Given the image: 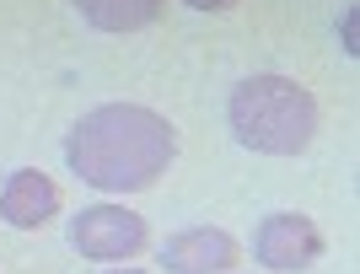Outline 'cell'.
<instances>
[{"label": "cell", "mask_w": 360, "mask_h": 274, "mask_svg": "<svg viewBox=\"0 0 360 274\" xmlns=\"http://www.w3.org/2000/svg\"><path fill=\"white\" fill-rule=\"evenodd\" d=\"M65 162L103 194H140L178 162V129L140 103H103L81 113L65 140Z\"/></svg>", "instance_id": "1"}, {"label": "cell", "mask_w": 360, "mask_h": 274, "mask_svg": "<svg viewBox=\"0 0 360 274\" xmlns=\"http://www.w3.org/2000/svg\"><path fill=\"white\" fill-rule=\"evenodd\" d=\"M231 135L258 156H301L317 135V97L290 76H248L226 103Z\"/></svg>", "instance_id": "2"}, {"label": "cell", "mask_w": 360, "mask_h": 274, "mask_svg": "<svg viewBox=\"0 0 360 274\" xmlns=\"http://www.w3.org/2000/svg\"><path fill=\"white\" fill-rule=\"evenodd\" d=\"M70 247L97 263H124L146 247V221L135 210H124V204H91V210L75 215Z\"/></svg>", "instance_id": "3"}, {"label": "cell", "mask_w": 360, "mask_h": 274, "mask_svg": "<svg viewBox=\"0 0 360 274\" xmlns=\"http://www.w3.org/2000/svg\"><path fill=\"white\" fill-rule=\"evenodd\" d=\"M253 259L264 263V269L301 274V269H312V263L323 259V231L296 210H274V215H264V226H258V237H253Z\"/></svg>", "instance_id": "4"}, {"label": "cell", "mask_w": 360, "mask_h": 274, "mask_svg": "<svg viewBox=\"0 0 360 274\" xmlns=\"http://www.w3.org/2000/svg\"><path fill=\"white\" fill-rule=\"evenodd\" d=\"M60 215V183L38 167H16L0 188V221L16 231H38Z\"/></svg>", "instance_id": "5"}, {"label": "cell", "mask_w": 360, "mask_h": 274, "mask_svg": "<svg viewBox=\"0 0 360 274\" xmlns=\"http://www.w3.org/2000/svg\"><path fill=\"white\" fill-rule=\"evenodd\" d=\"M162 269H172V274H226V269H237V242L221 226H188L178 237H167Z\"/></svg>", "instance_id": "6"}, {"label": "cell", "mask_w": 360, "mask_h": 274, "mask_svg": "<svg viewBox=\"0 0 360 274\" xmlns=\"http://www.w3.org/2000/svg\"><path fill=\"white\" fill-rule=\"evenodd\" d=\"M75 11L97 32H140L162 16V0H75Z\"/></svg>", "instance_id": "7"}, {"label": "cell", "mask_w": 360, "mask_h": 274, "mask_svg": "<svg viewBox=\"0 0 360 274\" xmlns=\"http://www.w3.org/2000/svg\"><path fill=\"white\" fill-rule=\"evenodd\" d=\"M345 54H360V16L345 11Z\"/></svg>", "instance_id": "8"}, {"label": "cell", "mask_w": 360, "mask_h": 274, "mask_svg": "<svg viewBox=\"0 0 360 274\" xmlns=\"http://www.w3.org/2000/svg\"><path fill=\"white\" fill-rule=\"evenodd\" d=\"M183 6H194V11H226V6H237V0H183Z\"/></svg>", "instance_id": "9"}, {"label": "cell", "mask_w": 360, "mask_h": 274, "mask_svg": "<svg viewBox=\"0 0 360 274\" xmlns=\"http://www.w3.org/2000/svg\"><path fill=\"white\" fill-rule=\"evenodd\" d=\"M108 274H146V269H108Z\"/></svg>", "instance_id": "10"}]
</instances>
